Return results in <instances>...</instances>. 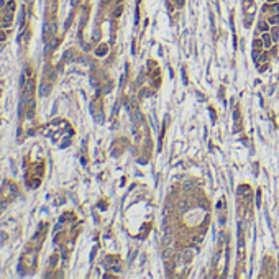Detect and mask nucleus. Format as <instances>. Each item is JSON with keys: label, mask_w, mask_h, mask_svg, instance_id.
<instances>
[{"label": "nucleus", "mask_w": 279, "mask_h": 279, "mask_svg": "<svg viewBox=\"0 0 279 279\" xmlns=\"http://www.w3.org/2000/svg\"><path fill=\"white\" fill-rule=\"evenodd\" d=\"M174 2H176V5H179V7L184 5V0H174Z\"/></svg>", "instance_id": "0eeeda50"}, {"label": "nucleus", "mask_w": 279, "mask_h": 279, "mask_svg": "<svg viewBox=\"0 0 279 279\" xmlns=\"http://www.w3.org/2000/svg\"><path fill=\"white\" fill-rule=\"evenodd\" d=\"M164 245L166 246H171V235H169V233H166V236H164Z\"/></svg>", "instance_id": "20e7f679"}, {"label": "nucleus", "mask_w": 279, "mask_h": 279, "mask_svg": "<svg viewBox=\"0 0 279 279\" xmlns=\"http://www.w3.org/2000/svg\"><path fill=\"white\" fill-rule=\"evenodd\" d=\"M259 30L266 31V30H268V25H266V23H261V25H259Z\"/></svg>", "instance_id": "423d86ee"}, {"label": "nucleus", "mask_w": 279, "mask_h": 279, "mask_svg": "<svg viewBox=\"0 0 279 279\" xmlns=\"http://www.w3.org/2000/svg\"><path fill=\"white\" fill-rule=\"evenodd\" d=\"M120 13H121V7H118V8L115 10V16H118V15H120Z\"/></svg>", "instance_id": "6e6552de"}, {"label": "nucleus", "mask_w": 279, "mask_h": 279, "mask_svg": "<svg viewBox=\"0 0 279 279\" xmlns=\"http://www.w3.org/2000/svg\"><path fill=\"white\" fill-rule=\"evenodd\" d=\"M0 41H5V33L3 31H0Z\"/></svg>", "instance_id": "1a4fd4ad"}, {"label": "nucleus", "mask_w": 279, "mask_h": 279, "mask_svg": "<svg viewBox=\"0 0 279 279\" xmlns=\"http://www.w3.org/2000/svg\"><path fill=\"white\" fill-rule=\"evenodd\" d=\"M269 23H271V25H276V23H279V16H277V15L271 16V18H269Z\"/></svg>", "instance_id": "7ed1b4c3"}, {"label": "nucleus", "mask_w": 279, "mask_h": 279, "mask_svg": "<svg viewBox=\"0 0 279 279\" xmlns=\"http://www.w3.org/2000/svg\"><path fill=\"white\" fill-rule=\"evenodd\" d=\"M269 2H271V3H273V2H276V0H269Z\"/></svg>", "instance_id": "9b49d317"}, {"label": "nucleus", "mask_w": 279, "mask_h": 279, "mask_svg": "<svg viewBox=\"0 0 279 279\" xmlns=\"http://www.w3.org/2000/svg\"><path fill=\"white\" fill-rule=\"evenodd\" d=\"M95 53H97V56H103L107 53V46H99V49H97Z\"/></svg>", "instance_id": "f03ea898"}, {"label": "nucleus", "mask_w": 279, "mask_h": 279, "mask_svg": "<svg viewBox=\"0 0 279 279\" xmlns=\"http://www.w3.org/2000/svg\"><path fill=\"white\" fill-rule=\"evenodd\" d=\"M261 41H263L264 48H269V46H271V41H273V38H271L268 33H264V34H263V38H261Z\"/></svg>", "instance_id": "f257e3e1"}, {"label": "nucleus", "mask_w": 279, "mask_h": 279, "mask_svg": "<svg viewBox=\"0 0 279 279\" xmlns=\"http://www.w3.org/2000/svg\"><path fill=\"white\" fill-rule=\"evenodd\" d=\"M182 256H184V261H189L190 259V251H184Z\"/></svg>", "instance_id": "39448f33"}, {"label": "nucleus", "mask_w": 279, "mask_h": 279, "mask_svg": "<svg viewBox=\"0 0 279 279\" xmlns=\"http://www.w3.org/2000/svg\"><path fill=\"white\" fill-rule=\"evenodd\" d=\"M253 59H258V51H253Z\"/></svg>", "instance_id": "9d476101"}]
</instances>
